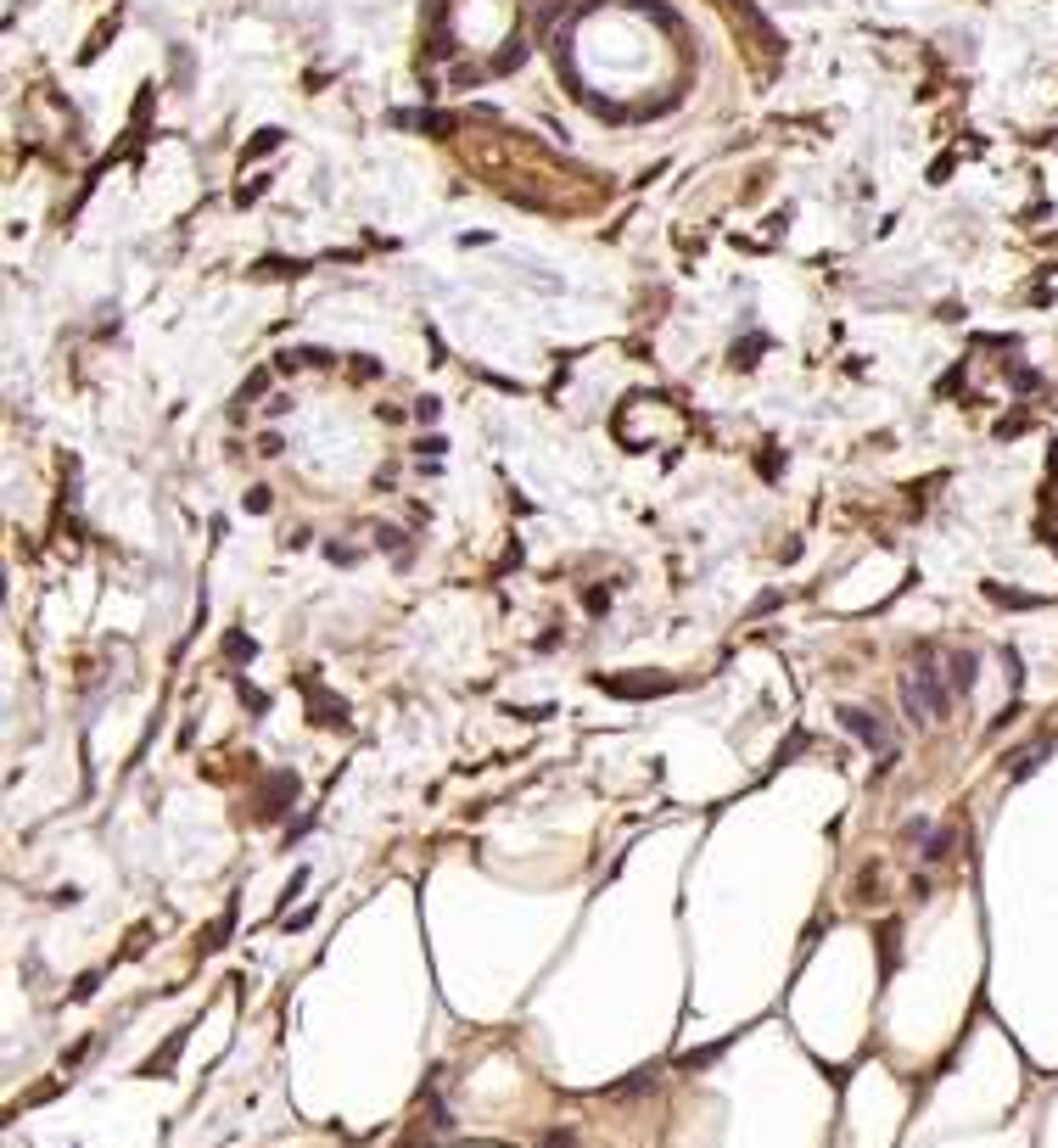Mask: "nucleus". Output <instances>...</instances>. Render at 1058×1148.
<instances>
[{
    "label": "nucleus",
    "mask_w": 1058,
    "mask_h": 1148,
    "mask_svg": "<svg viewBox=\"0 0 1058 1148\" xmlns=\"http://www.w3.org/2000/svg\"><path fill=\"white\" fill-rule=\"evenodd\" d=\"M907 706H913V711H924L930 723H941V717H946L952 695L941 689V678H936V667H930V662H918V672L907 678Z\"/></svg>",
    "instance_id": "obj_1"
}]
</instances>
